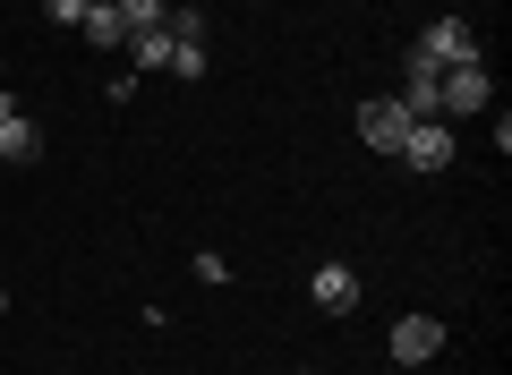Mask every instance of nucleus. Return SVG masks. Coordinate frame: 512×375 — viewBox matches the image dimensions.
Here are the masks:
<instances>
[{"instance_id": "2", "label": "nucleus", "mask_w": 512, "mask_h": 375, "mask_svg": "<svg viewBox=\"0 0 512 375\" xmlns=\"http://www.w3.org/2000/svg\"><path fill=\"white\" fill-rule=\"evenodd\" d=\"M402 137H410V111L393 103V94L359 103V145H376V154H402Z\"/></svg>"}, {"instance_id": "9", "label": "nucleus", "mask_w": 512, "mask_h": 375, "mask_svg": "<svg viewBox=\"0 0 512 375\" xmlns=\"http://www.w3.org/2000/svg\"><path fill=\"white\" fill-rule=\"evenodd\" d=\"M77 26H86V43H94V52H128V26H120V9H86Z\"/></svg>"}, {"instance_id": "11", "label": "nucleus", "mask_w": 512, "mask_h": 375, "mask_svg": "<svg viewBox=\"0 0 512 375\" xmlns=\"http://www.w3.org/2000/svg\"><path fill=\"white\" fill-rule=\"evenodd\" d=\"M205 69H214V60H205V43H180V35H171V77H188V86H197Z\"/></svg>"}, {"instance_id": "8", "label": "nucleus", "mask_w": 512, "mask_h": 375, "mask_svg": "<svg viewBox=\"0 0 512 375\" xmlns=\"http://www.w3.org/2000/svg\"><path fill=\"white\" fill-rule=\"evenodd\" d=\"M35 154H43V128L9 111V120H0V162H35Z\"/></svg>"}, {"instance_id": "13", "label": "nucleus", "mask_w": 512, "mask_h": 375, "mask_svg": "<svg viewBox=\"0 0 512 375\" xmlns=\"http://www.w3.org/2000/svg\"><path fill=\"white\" fill-rule=\"evenodd\" d=\"M0 316H9V290H0Z\"/></svg>"}, {"instance_id": "4", "label": "nucleus", "mask_w": 512, "mask_h": 375, "mask_svg": "<svg viewBox=\"0 0 512 375\" xmlns=\"http://www.w3.org/2000/svg\"><path fill=\"white\" fill-rule=\"evenodd\" d=\"M402 162H410V171H453V128H444V120H410Z\"/></svg>"}, {"instance_id": "5", "label": "nucleus", "mask_w": 512, "mask_h": 375, "mask_svg": "<svg viewBox=\"0 0 512 375\" xmlns=\"http://www.w3.org/2000/svg\"><path fill=\"white\" fill-rule=\"evenodd\" d=\"M478 111H487V60L444 69V120H478Z\"/></svg>"}, {"instance_id": "10", "label": "nucleus", "mask_w": 512, "mask_h": 375, "mask_svg": "<svg viewBox=\"0 0 512 375\" xmlns=\"http://www.w3.org/2000/svg\"><path fill=\"white\" fill-rule=\"evenodd\" d=\"M111 9H120V26H128V35H154V26L171 18V0H111Z\"/></svg>"}, {"instance_id": "1", "label": "nucleus", "mask_w": 512, "mask_h": 375, "mask_svg": "<svg viewBox=\"0 0 512 375\" xmlns=\"http://www.w3.org/2000/svg\"><path fill=\"white\" fill-rule=\"evenodd\" d=\"M419 60H427V69H470V60H487V52H478V26L470 18H436L419 35Z\"/></svg>"}, {"instance_id": "12", "label": "nucleus", "mask_w": 512, "mask_h": 375, "mask_svg": "<svg viewBox=\"0 0 512 375\" xmlns=\"http://www.w3.org/2000/svg\"><path fill=\"white\" fill-rule=\"evenodd\" d=\"M9 111H18V103H9V86H0V120H9Z\"/></svg>"}, {"instance_id": "14", "label": "nucleus", "mask_w": 512, "mask_h": 375, "mask_svg": "<svg viewBox=\"0 0 512 375\" xmlns=\"http://www.w3.org/2000/svg\"><path fill=\"white\" fill-rule=\"evenodd\" d=\"M86 9H111V0H86Z\"/></svg>"}, {"instance_id": "6", "label": "nucleus", "mask_w": 512, "mask_h": 375, "mask_svg": "<svg viewBox=\"0 0 512 375\" xmlns=\"http://www.w3.org/2000/svg\"><path fill=\"white\" fill-rule=\"evenodd\" d=\"M436 350H444V324L436 316H402V324H393V358H402V367H427Z\"/></svg>"}, {"instance_id": "3", "label": "nucleus", "mask_w": 512, "mask_h": 375, "mask_svg": "<svg viewBox=\"0 0 512 375\" xmlns=\"http://www.w3.org/2000/svg\"><path fill=\"white\" fill-rule=\"evenodd\" d=\"M393 103L410 111V120H444V69H427L419 52H410V69H402V94Z\"/></svg>"}, {"instance_id": "7", "label": "nucleus", "mask_w": 512, "mask_h": 375, "mask_svg": "<svg viewBox=\"0 0 512 375\" xmlns=\"http://www.w3.org/2000/svg\"><path fill=\"white\" fill-rule=\"evenodd\" d=\"M308 299L325 307V316H350V307H359V273H350V265H316Z\"/></svg>"}]
</instances>
